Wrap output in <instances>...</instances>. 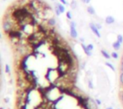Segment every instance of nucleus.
<instances>
[{"instance_id": "25", "label": "nucleus", "mask_w": 123, "mask_h": 109, "mask_svg": "<svg viewBox=\"0 0 123 109\" xmlns=\"http://www.w3.org/2000/svg\"><path fill=\"white\" fill-rule=\"evenodd\" d=\"M94 24H95V26H97V28L99 30V31H100V30L102 29V26H101V24H100V23H98V22H96V23H94Z\"/></svg>"}, {"instance_id": "27", "label": "nucleus", "mask_w": 123, "mask_h": 109, "mask_svg": "<svg viewBox=\"0 0 123 109\" xmlns=\"http://www.w3.org/2000/svg\"><path fill=\"white\" fill-rule=\"evenodd\" d=\"M85 66H86L85 62H83V63H81V68H82V69H84V68H85Z\"/></svg>"}, {"instance_id": "33", "label": "nucleus", "mask_w": 123, "mask_h": 109, "mask_svg": "<svg viewBox=\"0 0 123 109\" xmlns=\"http://www.w3.org/2000/svg\"><path fill=\"white\" fill-rule=\"evenodd\" d=\"M105 109H107V107H106V108H105Z\"/></svg>"}, {"instance_id": "2", "label": "nucleus", "mask_w": 123, "mask_h": 109, "mask_svg": "<svg viewBox=\"0 0 123 109\" xmlns=\"http://www.w3.org/2000/svg\"><path fill=\"white\" fill-rule=\"evenodd\" d=\"M55 15V12L54 9H52L48 4L44 9H43V17H44V20H49L51 18L54 17Z\"/></svg>"}, {"instance_id": "17", "label": "nucleus", "mask_w": 123, "mask_h": 109, "mask_svg": "<svg viewBox=\"0 0 123 109\" xmlns=\"http://www.w3.org/2000/svg\"><path fill=\"white\" fill-rule=\"evenodd\" d=\"M116 41H119L121 44H122V43H123V35L118 34L117 36H116Z\"/></svg>"}, {"instance_id": "29", "label": "nucleus", "mask_w": 123, "mask_h": 109, "mask_svg": "<svg viewBox=\"0 0 123 109\" xmlns=\"http://www.w3.org/2000/svg\"><path fill=\"white\" fill-rule=\"evenodd\" d=\"M79 41H80L81 43H84V37H80V38H79Z\"/></svg>"}, {"instance_id": "34", "label": "nucleus", "mask_w": 123, "mask_h": 109, "mask_svg": "<svg viewBox=\"0 0 123 109\" xmlns=\"http://www.w3.org/2000/svg\"><path fill=\"white\" fill-rule=\"evenodd\" d=\"M117 109H120V108H117Z\"/></svg>"}, {"instance_id": "16", "label": "nucleus", "mask_w": 123, "mask_h": 109, "mask_svg": "<svg viewBox=\"0 0 123 109\" xmlns=\"http://www.w3.org/2000/svg\"><path fill=\"white\" fill-rule=\"evenodd\" d=\"M54 12H55V15L56 16H57V17H59L60 15H61V12H60V10H59V9L57 8V6L55 4V7H54Z\"/></svg>"}, {"instance_id": "1", "label": "nucleus", "mask_w": 123, "mask_h": 109, "mask_svg": "<svg viewBox=\"0 0 123 109\" xmlns=\"http://www.w3.org/2000/svg\"><path fill=\"white\" fill-rule=\"evenodd\" d=\"M61 76H62L61 73H60L59 70L57 69V68H48V69L46 70V76L45 77H46L48 83L54 85V84L59 80Z\"/></svg>"}, {"instance_id": "26", "label": "nucleus", "mask_w": 123, "mask_h": 109, "mask_svg": "<svg viewBox=\"0 0 123 109\" xmlns=\"http://www.w3.org/2000/svg\"><path fill=\"white\" fill-rule=\"evenodd\" d=\"M81 2H83L84 4H89L91 2V0H81Z\"/></svg>"}, {"instance_id": "12", "label": "nucleus", "mask_w": 123, "mask_h": 109, "mask_svg": "<svg viewBox=\"0 0 123 109\" xmlns=\"http://www.w3.org/2000/svg\"><path fill=\"white\" fill-rule=\"evenodd\" d=\"M4 71L7 75H11V68H10V65L8 63H6L4 64Z\"/></svg>"}, {"instance_id": "11", "label": "nucleus", "mask_w": 123, "mask_h": 109, "mask_svg": "<svg viewBox=\"0 0 123 109\" xmlns=\"http://www.w3.org/2000/svg\"><path fill=\"white\" fill-rule=\"evenodd\" d=\"M86 10H87L88 14H90V15H95V9H94V8L93 6H88Z\"/></svg>"}, {"instance_id": "20", "label": "nucleus", "mask_w": 123, "mask_h": 109, "mask_svg": "<svg viewBox=\"0 0 123 109\" xmlns=\"http://www.w3.org/2000/svg\"><path fill=\"white\" fill-rule=\"evenodd\" d=\"M87 48L90 52H93V51H94V44H93V43H89V44H88Z\"/></svg>"}, {"instance_id": "15", "label": "nucleus", "mask_w": 123, "mask_h": 109, "mask_svg": "<svg viewBox=\"0 0 123 109\" xmlns=\"http://www.w3.org/2000/svg\"><path fill=\"white\" fill-rule=\"evenodd\" d=\"M70 7H71V9H77V7H78V4H77V2H76L75 0H73L72 2H71V4H70Z\"/></svg>"}, {"instance_id": "31", "label": "nucleus", "mask_w": 123, "mask_h": 109, "mask_svg": "<svg viewBox=\"0 0 123 109\" xmlns=\"http://www.w3.org/2000/svg\"><path fill=\"white\" fill-rule=\"evenodd\" d=\"M107 109H114V108H113V107H108Z\"/></svg>"}, {"instance_id": "19", "label": "nucleus", "mask_w": 123, "mask_h": 109, "mask_svg": "<svg viewBox=\"0 0 123 109\" xmlns=\"http://www.w3.org/2000/svg\"><path fill=\"white\" fill-rule=\"evenodd\" d=\"M66 16H67V19L69 20H73V14L71 11H68L66 12Z\"/></svg>"}, {"instance_id": "30", "label": "nucleus", "mask_w": 123, "mask_h": 109, "mask_svg": "<svg viewBox=\"0 0 123 109\" xmlns=\"http://www.w3.org/2000/svg\"><path fill=\"white\" fill-rule=\"evenodd\" d=\"M121 101L122 102V103H123V90L121 91Z\"/></svg>"}, {"instance_id": "18", "label": "nucleus", "mask_w": 123, "mask_h": 109, "mask_svg": "<svg viewBox=\"0 0 123 109\" xmlns=\"http://www.w3.org/2000/svg\"><path fill=\"white\" fill-rule=\"evenodd\" d=\"M111 58L116 60L119 58V54H118V53H116V52H112V53H111Z\"/></svg>"}, {"instance_id": "14", "label": "nucleus", "mask_w": 123, "mask_h": 109, "mask_svg": "<svg viewBox=\"0 0 123 109\" xmlns=\"http://www.w3.org/2000/svg\"><path fill=\"white\" fill-rule=\"evenodd\" d=\"M88 87H89V89H90V90H94V83H93V80H91V79H89V80H88Z\"/></svg>"}, {"instance_id": "3", "label": "nucleus", "mask_w": 123, "mask_h": 109, "mask_svg": "<svg viewBox=\"0 0 123 109\" xmlns=\"http://www.w3.org/2000/svg\"><path fill=\"white\" fill-rule=\"evenodd\" d=\"M89 29L91 30V31H92V33L94 35V36H96L98 38H101V34H100V31H99V30L97 28V26H95V24L93 22H90L89 24Z\"/></svg>"}, {"instance_id": "21", "label": "nucleus", "mask_w": 123, "mask_h": 109, "mask_svg": "<svg viewBox=\"0 0 123 109\" xmlns=\"http://www.w3.org/2000/svg\"><path fill=\"white\" fill-rule=\"evenodd\" d=\"M119 80H120V83H121V85L123 86V73L120 74V76H119Z\"/></svg>"}, {"instance_id": "22", "label": "nucleus", "mask_w": 123, "mask_h": 109, "mask_svg": "<svg viewBox=\"0 0 123 109\" xmlns=\"http://www.w3.org/2000/svg\"><path fill=\"white\" fill-rule=\"evenodd\" d=\"M4 102L5 104H9V102H10V98H9V96L4 97Z\"/></svg>"}, {"instance_id": "10", "label": "nucleus", "mask_w": 123, "mask_h": 109, "mask_svg": "<svg viewBox=\"0 0 123 109\" xmlns=\"http://www.w3.org/2000/svg\"><path fill=\"white\" fill-rule=\"evenodd\" d=\"M121 45L122 44H121V43L119 42V41H113L112 42V48H113V49L114 50H116V51H119L120 49H121Z\"/></svg>"}, {"instance_id": "9", "label": "nucleus", "mask_w": 123, "mask_h": 109, "mask_svg": "<svg viewBox=\"0 0 123 109\" xmlns=\"http://www.w3.org/2000/svg\"><path fill=\"white\" fill-rule=\"evenodd\" d=\"M100 53H101V55H102L103 57H104L105 59H107V60H110L111 58V53H108L106 50H105V49H101L100 50Z\"/></svg>"}, {"instance_id": "7", "label": "nucleus", "mask_w": 123, "mask_h": 109, "mask_svg": "<svg viewBox=\"0 0 123 109\" xmlns=\"http://www.w3.org/2000/svg\"><path fill=\"white\" fill-rule=\"evenodd\" d=\"M47 24L51 28H55L56 25H57V21H56V18L52 17V18H51V19L47 20Z\"/></svg>"}, {"instance_id": "28", "label": "nucleus", "mask_w": 123, "mask_h": 109, "mask_svg": "<svg viewBox=\"0 0 123 109\" xmlns=\"http://www.w3.org/2000/svg\"><path fill=\"white\" fill-rule=\"evenodd\" d=\"M121 73H123V62H121Z\"/></svg>"}, {"instance_id": "23", "label": "nucleus", "mask_w": 123, "mask_h": 109, "mask_svg": "<svg viewBox=\"0 0 123 109\" xmlns=\"http://www.w3.org/2000/svg\"><path fill=\"white\" fill-rule=\"evenodd\" d=\"M94 101H95L96 104H97L98 106H100L101 104H102V102H101L100 99H99V98H94Z\"/></svg>"}, {"instance_id": "8", "label": "nucleus", "mask_w": 123, "mask_h": 109, "mask_svg": "<svg viewBox=\"0 0 123 109\" xmlns=\"http://www.w3.org/2000/svg\"><path fill=\"white\" fill-rule=\"evenodd\" d=\"M55 4L57 6V8L59 9L61 14H64V13L66 12V8H65V5H64V4H61L60 2L59 3H58V2H55Z\"/></svg>"}, {"instance_id": "4", "label": "nucleus", "mask_w": 123, "mask_h": 109, "mask_svg": "<svg viewBox=\"0 0 123 109\" xmlns=\"http://www.w3.org/2000/svg\"><path fill=\"white\" fill-rule=\"evenodd\" d=\"M69 35L73 39H77L79 36V33L77 31V27L74 26H69Z\"/></svg>"}, {"instance_id": "5", "label": "nucleus", "mask_w": 123, "mask_h": 109, "mask_svg": "<svg viewBox=\"0 0 123 109\" xmlns=\"http://www.w3.org/2000/svg\"><path fill=\"white\" fill-rule=\"evenodd\" d=\"M80 45H81V48H83V51H84V53H85L86 56H88V57L93 56V52H90L89 49H88L87 45H85L84 43H80Z\"/></svg>"}, {"instance_id": "32", "label": "nucleus", "mask_w": 123, "mask_h": 109, "mask_svg": "<svg viewBox=\"0 0 123 109\" xmlns=\"http://www.w3.org/2000/svg\"><path fill=\"white\" fill-rule=\"evenodd\" d=\"M121 62H123V56H122V58H121Z\"/></svg>"}, {"instance_id": "24", "label": "nucleus", "mask_w": 123, "mask_h": 109, "mask_svg": "<svg viewBox=\"0 0 123 109\" xmlns=\"http://www.w3.org/2000/svg\"><path fill=\"white\" fill-rule=\"evenodd\" d=\"M59 2L61 3V4H64V5H68V3L67 0H59Z\"/></svg>"}, {"instance_id": "13", "label": "nucleus", "mask_w": 123, "mask_h": 109, "mask_svg": "<svg viewBox=\"0 0 123 109\" xmlns=\"http://www.w3.org/2000/svg\"><path fill=\"white\" fill-rule=\"evenodd\" d=\"M105 66H107L108 68H111L112 71H115V70H116V68H115V66L113 65V63H111V62H108V61L105 62Z\"/></svg>"}, {"instance_id": "6", "label": "nucleus", "mask_w": 123, "mask_h": 109, "mask_svg": "<svg viewBox=\"0 0 123 109\" xmlns=\"http://www.w3.org/2000/svg\"><path fill=\"white\" fill-rule=\"evenodd\" d=\"M105 24L108 25V26H112V25H114L115 22H116V20H115V18L113 17V16L108 15V16H106V18L105 19Z\"/></svg>"}]
</instances>
